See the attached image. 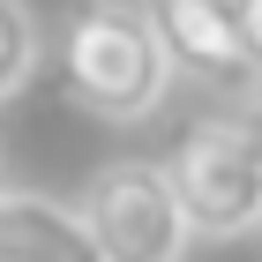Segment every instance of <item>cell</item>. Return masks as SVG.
<instances>
[{"label":"cell","mask_w":262,"mask_h":262,"mask_svg":"<svg viewBox=\"0 0 262 262\" xmlns=\"http://www.w3.org/2000/svg\"><path fill=\"white\" fill-rule=\"evenodd\" d=\"M60 82L98 120H142V113L165 105L172 60H165V45H158L142 8H127V0H82L68 15V30H60Z\"/></svg>","instance_id":"obj_1"},{"label":"cell","mask_w":262,"mask_h":262,"mask_svg":"<svg viewBox=\"0 0 262 262\" xmlns=\"http://www.w3.org/2000/svg\"><path fill=\"white\" fill-rule=\"evenodd\" d=\"M165 180L187 210L195 240H240L262 225V158L232 120H202L180 135V150L165 158Z\"/></svg>","instance_id":"obj_2"},{"label":"cell","mask_w":262,"mask_h":262,"mask_svg":"<svg viewBox=\"0 0 262 262\" xmlns=\"http://www.w3.org/2000/svg\"><path fill=\"white\" fill-rule=\"evenodd\" d=\"M82 225H90L105 262H180L187 240H195L165 165H150V158L105 165L90 180V195H82Z\"/></svg>","instance_id":"obj_3"},{"label":"cell","mask_w":262,"mask_h":262,"mask_svg":"<svg viewBox=\"0 0 262 262\" xmlns=\"http://www.w3.org/2000/svg\"><path fill=\"white\" fill-rule=\"evenodd\" d=\"M150 30H158L172 75H195L225 98H255L262 90V53L247 38L240 0H150L142 8Z\"/></svg>","instance_id":"obj_4"},{"label":"cell","mask_w":262,"mask_h":262,"mask_svg":"<svg viewBox=\"0 0 262 262\" xmlns=\"http://www.w3.org/2000/svg\"><path fill=\"white\" fill-rule=\"evenodd\" d=\"M0 262H105L82 210L53 195H0Z\"/></svg>","instance_id":"obj_5"},{"label":"cell","mask_w":262,"mask_h":262,"mask_svg":"<svg viewBox=\"0 0 262 262\" xmlns=\"http://www.w3.org/2000/svg\"><path fill=\"white\" fill-rule=\"evenodd\" d=\"M38 68V23L23 0H0V98H15Z\"/></svg>","instance_id":"obj_6"},{"label":"cell","mask_w":262,"mask_h":262,"mask_svg":"<svg viewBox=\"0 0 262 262\" xmlns=\"http://www.w3.org/2000/svg\"><path fill=\"white\" fill-rule=\"evenodd\" d=\"M232 127H240V135H247V150L262 158V90H255V98H240V113H232Z\"/></svg>","instance_id":"obj_7"},{"label":"cell","mask_w":262,"mask_h":262,"mask_svg":"<svg viewBox=\"0 0 262 262\" xmlns=\"http://www.w3.org/2000/svg\"><path fill=\"white\" fill-rule=\"evenodd\" d=\"M240 15H247V38H255V53H262V0H240Z\"/></svg>","instance_id":"obj_8"}]
</instances>
